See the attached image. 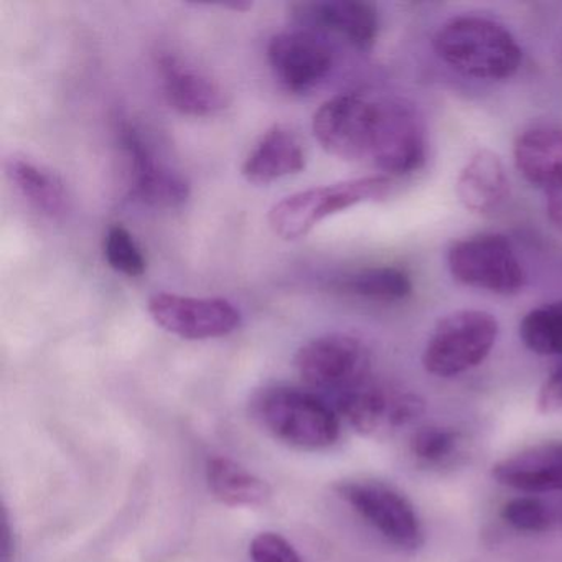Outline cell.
Returning <instances> with one entry per match:
<instances>
[{"instance_id": "obj_29", "label": "cell", "mask_w": 562, "mask_h": 562, "mask_svg": "<svg viewBox=\"0 0 562 562\" xmlns=\"http://www.w3.org/2000/svg\"><path fill=\"white\" fill-rule=\"evenodd\" d=\"M544 192L549 222L562 235V180L546 189Z\"/></svg>"}, {"instance_id": "obj_4", "label": "cell", "mask_w": 562, "mask_h": 562, "mask_svg": "<svg viewBox=\"0 0 562 562\" xmlns=\"http://www.w3.org/2000/svg\"><path fill=\"white\" fill-rule=\"evenodd\" d=\"M390 186L387 177L371 176L294 193L272 206L269 226L288 241L304 238L328 216L383 199Z\"/></svg>"}, {"instance_id": "obj_19", "label": "cell", "mask_w": 562, "mask_h": 562, "mask_svg": "<svg viewBox=\"0 0 562 562\" xmlns=\"http://www.w3.org/2000/svg\"><path fill=\"white\" fill-rule=\"evenodd\" d=\"M515 164L526 182L539 189H549L562 180L561 127L525 131L515 143Z\"/></svg>"}, {"instance_id": "obj_3", "label": "cell", "mask_w": 562, "mask_h": 562, "mask_svg": "<svg viewBox=\"0 0 562 562\" xmlns=\"http://www.w3.org/2000/svg\"><path fill=\"white\" fill-rule=\"evenodd\" d=\"M295 368L311 391L331 407L373 380L370 350L350 334L322 335L302 345Z\"/></svg>"}, {"instance_id": "obj_5", "label": "cell", "mask_w": 562, "mask_h": 562, "mask_svg": "<svg viewBox=\"0 0 562 562\" xmlns=\"http://www.w3.org/2000/svg\"><path fill=\"white\" fill-rule=\"evenodd\" d=\"M498 322L485 311H457L437 322L423 353L427 373L453 378L485 361L495 347Z\"/></svg>"}, {"instance_id": "obj_30", "label": "cell", "mask_w": 562, "mask_h": 562, "mask_svg": "<svg viewBox=\"0 0 562 562\" xmlns=\"http://www.w3.org/2000/svg\"><path fill=\"white\" fill-rule=\"evenodd\" d=\"M2 532H4V539H2V562H12V558H14V542L9 541L12 531L11 528H9L8 516H5Z\"/></svg>"}, {"instance_id": "obj_27", "label": "cell", "mask_w": 562, "mask_h": 562, "mask_svg": "<svg viewBox=\"0 0 562 562\" xmlns=\"http://www.w3.org/2000/svg\"><path fill=\"white\" fill-rule=\"evenodd\" d=\"M251 562H304L294 546L278 532H261L249 544Z\"/></svg>"}, {"instance_id": "obj_23", "label": "cell", "mask_w": 562, "mask_h": 562, "mask_svg": "<svg viewBox=\"0 0 562 562\" xmlns=\"http://www.w3.org/2000/svg\"><path fill=\"white\" fill-rule=\"evenodd\" d=\"M519 337L532 353L562 355V302L541 305L526 314L519 325Z\"/></svg>"}, {"instance_id": "obj_16", "label": "cell", "mask_w": 562, "mask_h": 562, "mask_svg": "<svg viewBox=\"0 0 562 562\" xmlns=\"http://www.w3.org/2000/svg\"><path fill=\"white\" fill-rule=\"evenodd\" d=\"M503 486L526 493L562 492V440L536 443L493 465Z\"/></svg>"}, {"instance_id": "obj_20", "label": "cell", "mask_w": 562, "mask_h": 562, "mask_svg": "<svg viewBox=\"0 0 562 562\" xmlns=\"http://www.w3.org/2000/svg\"><path fill=\"white\" fill-rule=\"evenodd\" d=\"M5 170L15 189L38 212L50 218H58L67 212V189L57 173L21 156H12L5 164Z\"/></svg>"}, {"instance_id": "obj_8", "label": "cell", "mask_w": 562, "mask_h": 562, "mask_svg": "<svg viewBox=\"0 0 562 562\" xmlns=\"http://www.w3.org/2000/svg\"><path fill=\"white\" fill-rule=\"evenodd\" d=\"M450 274L460 284L498 295H515L526 276L512 243L502 235H479L453 243L447 255Z\"/></svg>"}, {"instance_id": "obj_28", "label": "cell", "mask_w": 562, "mask_h": 562, "mask_svg": "<svg viewBox=\"0 0 562 562\" xmlns=\"http://www.w3.org/2000/svg\"><path fill=\"white\" fill-rule=\"evenodd\" d=\"M538 407L544 414H562V367L551 373L542 384Z\"/></svg>"}, {"instance_id": "obj_22", "label": "cell", "mask_w": 562, "mask_h": 562, "mask_svg": "<svg viewBox=\"0 0 562 562\" xmlns=\"http://www.w3.org/2000/svg\"><path fill=\"white\" fill-rule=\"evenodd\" d=\"M338 291L374 302L403 301L413 292V282L397 268H367L351 272L335 284Z\"/></svg>"}, {"instance_id": "obj_13", "label": "cell", "mask_w": 562, "mask_h": 562, "mask_svg": "<svg viewBox=\"0 0 562 562\" xmlns=\"http://www.w3.org/2000/svg\"><path fill=\"white\" fill-rule=\"evenodd\" d=\"M268 61L278 83L289 93H308L330 74L334 54L311 31H289L269 41Z\"/></svg>"}, {"instance_id": "obj_1", "label": "cell", "mask_w": 562, "mask_h": 562, "mask_svg": "<svg viewBox=\"0 0 562 562\" xmlns=\"http://www.w3.org/2000/svg\"><path fill=\"white\" fill-rule=\"evenodd\" d=\"M443 64L475 80L512 78L521 65V48L508 29L479 15L450 19L434 38Z\"/></svg>"}, {"instance_id": "obj_11", "label": "cell", "mask_w": 562, "mask_h": 562, "mask_svg": "<svg viewBox=\"0 0 562 562\" xmlns=\"http://www.w3.org/2000/svg\"><path fill=\"white\" fill-rule=\"evenodd\" d=\"M120 143L134 199L157 209H179L189 200L190 186L186 177L162 162L136 127L123 124Z\"/></svg>"}, {"instance_id": "obj_17", "label": "cell", "mask_w": 562, "mask_h": 562, "mask_svg": "<svg viewBox=\"0 0 562 562\" xmlns=\"http://www.w3.org/2000/svg\"><path fill=\"white\" fill-rule=\"evenodd\" d=\"M305 162L307 156L301 137L289 127L276 124L259 137L243 162L241 173L248 182L268 186L284 177L301 173Z\"/></svg>"}, {"instance_id": "obj_26", "label": "cell", "mask_w": 562, "mask_h": 562, "mask_svg": "<svg viewBox=\"0 0 562 562\" xmlns=\"http://www.w3.org/2000/svg\"><path fill=\"white\" fill-rule=\"evenodd\" d=\"M499 516L506 525L522 532L548 531L552 522L548 506L532 496L509 499L502 506Z\"/></svg>"}, {"instance_id": "obj_6", "label": "cell", "mask_w": 562, "mask_h": 562, "mask_svg": "<svg viewBox=\"0 0 562 562\" xmlns=\"http://www.w3.org/2000/svg\"><path fill=\"white\" fill-rule=\"evenodd\" d=\"M337 493L361 519L396 548L417 551L426 542L416 508L394 486L378 480H345L338 483Z\"/></svg>"}, {"instance_id": "obj_12", "label": "cell", "mask_w": 562, "mask_h": 562, "mask_svg": "<svg viewBox=\"0 0 562 562\" xmlns=\"http://www.w3.org/2000/svg\"><path fill=\"white\" fill-rule=\"evenodd\" d=\"M426 159V133L413 104L401 100L380 101V123L373 160L387 176L416 172Z\"/></svg>"}, {"instance_id": "obj_7", "label": "cell", "mask_w": 562, "mask_h": 562, "mask_svg": "<svg viewBox=\"0 0 562 562\" xmlns=\"http://www.w3.org/2000/svg\"><path fill=\"white\" fill-rule=\"evenodd\" d=\"M380 123V101L361 94H338L325 101L312 120V131L322 149L347 162L373 157Z\"/></svg>"}, {"instance_id": "obj_9", "label": "cell", "mask_w": 562, "mask_h": 562, "mask_svg": "<svg viewBox=\"0 0 562 562\" xmlns=\"http://www.w3.org/2000/svg\"><path fill=\"white\" fill-rule=\"evenodd\" d=\"M334 409L363 436L384 439L413 426L426 406L417 394L368 381L341 397Z\"/></svg>"}, {"instance_id": "obj_2", "label": "cell", "mask_w": 562, "mask_h": 562, "mask_svg": "<svg viewBox=\"0 0 562 562\" xmlns=\"http://www.w3.org/2000/svg\"><path fill=\"white\" fill-rule=\"evenodd\" d=\"M252 414L274 439L295 449H328L340 437L337 411L311 390L265 387L252 400Z\"/></svg>"}, {"instance_id": "obj_25", "label": "cell", "mask_w": 562, "mask_h": 562, "mask_svg": "<svg viewBox=\"0 0 562 562\" xmlns=\"http://www.w3.org/2000/svg\"><path fill=\"white\" fill-rule=\"evenodd\" d=\"M462 446V434L449 427L429 426L414 432L411 452L427 465H440L452 459Z\"/></svg>"}, {"instance_id": "obj_21", "label": "cell", "mask_w": 562, "mask_h": 562, "mask_svg": "<svg viewBox=\"0 0 562 562\" xmlns=\"http://www.w3.org/2000/svg\"><path fill=\"white\" fill-rule=\"evenodd\" d=\"M206 482L216 499L228 506H258L271 495L268 483L228 457H212Z\"/></svg>"}, {"instance_id": "obj_10", "label": "cell", "mask_w": 562, "mask_h": 562, "mask_svg": "<svg viewBox=\"0 0 562 562\" xmlns=\"http://www.w3.org/2000/svg\"><path fill=\"white\" fill-rule=\"evenodd\" d=\"M149 314L164 330L186 340L226 337L241 325L238 308L220 297H187L162 292L150 297Z\"/></svg>"}, {"instance_id": "obj_18", "label": "cell", "mask_w": 562, "mask_h": 562, "mask_svg": "<svg viewBox=\"0 0 562 562\" xmlns=\"http://www.w3.org/2000/svg\"><path fill=\"white\" fill-rule=\"evenodd\" d=\"M509 180L498 154L480 149L460 170L457 195L473 213L495 212L508 199Z\"/></svg>"}, {"instance_id": "obj_14", "label": "cell", "mask_w": 562, "mask_h": 562, "mask_svg": "<svg viewBox=\"0 0 562 562\" xmlns=\"http://www.w3.org/2000/svg\"><path fill=\"white\" fill-rule=\"evenodd\" d=\"M289 11L305 31L334 32L358 50H371L380 31L376 8L363 0H304L289 5Z\"/></svg>"}, {"instance_id": "obj_24", "label": "cell", "mask_w": 562, "mask_h": 562, "mask_svg": "<svg viewBox=\"0 0 562 562\" xmlns=\"http://www.w3.org/2000/svg\"><path fill=\"white\" fill-rule=\"evenodd\" d=\"M103 249L108 265L120 274L127 276V278H139L146 272V256L134 236L124 226H110L104 236Z\"/></svg>"}, {"instance_id": "obj_15", "label": "cell", "mask_w": 562, "mask_h": 562, "mask_svg": "<svg viewBox=\"0 0 562 562\" xmlns=\"http://www.w3.org/2000/svg\"><path fill=\"white\" fill-rule=\"evenodd\" d=\"M159 71L167 103L180 114L215 116L228 104L226 91L218 81L177 55H162Z\"/></svg>"}]
</instances>
